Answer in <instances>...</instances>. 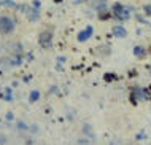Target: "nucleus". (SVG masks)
<instances>
[{
    "label": "nucleus",
    "mask_w": 151,
    "mask_h": 145,
    "mask_svg": "<svg viewBox=\"0 0 151 145\" xmlns=\"http://www.w3.org/2000/svg\"><path fill=\"white\" fill-rule=\"evenodd\" d=\"M129 11H130V8H126L124 5H121V3H118V2L113 5V16L119 21H127L130 18Z\"/></svg>",
    "instance_id": "nucleus-1"
},
{
    "label": "nucleus",
    "mask_w": 151,
    "mask_h": 145,
    "mask_svg": "<svg viewBox=\"0 0 151 145\" xmlns=\"http://www.w3.org/2000/svg\"><path fill=\"white\" fill-rule=\"evenodd\" d=\"M13 29H14L13 21L6 16H0V32L2 34H10V32H13Z\"/></svg>",
    "instance_id": "nucleus-2"
},
{
    "label": "nucleus",
    "mask_w": 151,
    "mask_h": 145,
    "mask_svg": "<svg viewBox=\"0 0 151 145\" xmlns=\"http://www.w3.org/2000/svg\"><path fill=\"white\" fill-rule=\"evenodd\" d=\"M51 40H52V34H51V32H48V30L42 32V34H40V37H38L40 45H42V46H45V48H50V46H51Z\"/></svg>",
    "instance_id": "nucleus-3"
},
{
    "label": "nucleus",
    "mask_w": 151,
    "mask_h": 145,
    "mask_svg": "<svg viewBox=\"0 0 151 145\" xmlns=\"http://www.w3.org/2000/svg\"><path fill=\"white\" fill-rule=\"evenodd\" d=\"M132 96L135 99H142V101H150V93L142 88H134L132 89Z\"/></svg>",
    "instance_id": "nucleus-4"
},
{
    "label": "nucleus",
    "mask_w": 151,
    "mask_h": 145,
    "mask_svg": "<svg viewBox=\"0 0 151 145\" xmlns=\"http://www.w3.org/2000/svg\"><path fill=\"white\" fill-rule=\"evenodd\" d=\"M92 32H94V29H92V26H88V27L84 29L83 32H80V34H78V41H86L88 38H91Z\"/></svg>",
    "instance_id": "nucleus-5"
},
{
    "label": "nucleus",
    "mask_w": 151,
    "mask_h": 145,
    "mask_svg": "<svg viewBox=\"0 0 151 145\" xmlns=\"http://www.w3.org/2000/svg\"><path fill=\"white\" fill-rule=\"evenodd\" d=\"M92 5L99 13L102 11H107V0H92Z\"/></svg>",
    "instance_id": "nucleus-6"
},
{
    "label": "nucleus",
    "mask_w": 151,
    "mask_h": 145,
    "mask_svg": "<svg viewBox=\"0 0 151 145\" xmlns=\"http://www.w3.org/2000/svg\"><path fill=\"white\" fill-rule=\"evenodd\" d=\"M111 32H113V35H115V37H118V38H124V37L127 35V30H126L122 26H115Z\"/></svg>",
    "instance_id": "nucleus-7"
},
{
    "label": "nucleus",
    "mask_w": 151,
    "mask_h": 145,
    "mask_svg": "<svg viewBox=\"0 0 151 145\" xmlns=\"http://www.w3.org/2000/svg\"><path fill=\"white\" fill-rule=\"evenodd\" d=\"M134 56H137L138 59H145V56H146L145 48L143 46H135L134 48Z\"/></svg>",
    "instance_id": "nucleus-8"
},
{
    "label": "nucleus",
    "mask_w": 151,
    "mask_h": 145,
    "mask_svg": "<svg viewBox=\"0 0 151 145\" xmlns=\"http://www.w3.org/2000/svg\"><path fill=\"white\" fill-rule=\"evenodd\" d=\"M38 96H40V93H38V91H32V93H30V102L38 101Z\"/></svg>",
    "instance_id": "nucleus-9"
},
{
    "label": "nucleus",
    "mask_w": 151,
    "mask_h": 145,
    "mask_svg": "<svg viewBox=\"0 0 151 145\" xmlns=\"http://www.w3.org/2000/svg\"><path fill=\"white\" fill-rule=\"evenodd\" d=\"M108 18H110V13H108V11H102V13H99V19L105 21V19H108Z\"/></svg>",
    "instance_id": "nucleus-10"
},
{
    "label": "nucleus",
    "mask_w": 151,
    "mask_h": 145,
    "mask_svg": "<svg viewBox=\"0 0 151 145\" xmlns=\"http://www.w3.org/2000/svg\"><path fill=\"white\" fill-rule=\"evenodd\" d=\"M27 16H29V19H30V21H35V19H38V14H37L35 11H29V13H27Z\"/></svg>",
    "instance_id": "nucleus-11"
},
{
    "label": "nucleus",
    "mask_w": 151,
    "mask_h": 145,
    "mask_svg": "<svg viewBox=\"0 0 151 145\" xmlns=\"http://www.w3.org/2000/svg\"><path fill=\"white\" fill-rule=\"evenodd\" d=\"M145 14L151 16V5H146V7H145Z\"/></svg>",
    "instance_id": "nucleus-12"
},
{
    "label": "nucleus",
    "mask_w": 151,
    "mask_h": 145,
    "mask_svg": "<svg viewBox=\"0 0 151 145\" xmlns=\"http://www.w3.org/2000/svg\"><path fill=\"white\" fill-rule=\"evenodd\" d=\"M115 75H105V80H107V81H110V80H115Z\"/></svg>",
    "instance_id": "nucleus-13"
},
{
    "label": "nucleus",
    "mask_w": 151,
    "mask_h": 145,
    "mask_svg": "<svg viewBox=\"0 0 151 145\" xmlns=\"http://www.w3.org/2000/svg\"><path fill=\"white\" fill-rule=\"evenodd\" d=\"M143 137H146V136L143 134V132H140V134H138V136H137V139H143Z\"/></svg>",
    "instance_id": "nucleus-14"
},
{
    "label": "nucleus",
    "mask_w": 151,
    "mask_h": 145,
    "mask_svg": "<svg viewBox=\"0 0 151 145\" xmlns=\"http://www.w3.org/2000/svg\"><path fill=\"white\" fill-rule=\"evenodd\" d=\"M0 142H5V139H3V137H0Z\"/></svg>",
    "instance_id": "nucleus-15"
},
{
    "label": "nucleus",
    "mask_w": 151,
    "mask_h": 145,
    "mask_svg": "<svg viewBox=\"0 0 151 145\" xmlns=\"http://www.w3.org/2000/svg\"><path fill=\"white\" fill-rule=\"evenodd\" d=\"M54 2H56V3H59V2H62V0H54Z\"/></svg>",
    "instance_id": "nucleus-16"
},
{
    "label": "nucleus",
    "mask_w": 151,
    "mask_h": 145,
    "mask_svg": "<svg viewBox=\"0 0 151 145\" xmlns=\"http://www.w3.org/2000/svg\"><path fill=\"white\" fill-rule=\"evenodd\" d=\"M150 54H151V46H150Z\"/></svg>",
    "instance_id": "nucleus-17"
},
{
    "label": "nucleus",
    "mask_w": 151,
    "mask_h": 145,
    "mask_svg": "<svg viewBox=\"0 0 151 145\" xmlns=\"http://www.w3.org/2000/svg\"><path fill=\"white\" fill-rule=\"evenodd\" d=\"M0 5H3V2H0Z\"/></svg>",
    "instance_id": "nucleus-18"
}]
</instances>
